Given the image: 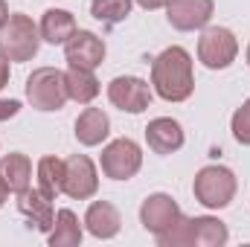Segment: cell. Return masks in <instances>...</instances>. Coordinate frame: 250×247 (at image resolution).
<instances>
[{"label":"cell","instance_id":"484cf974","mask_svg":"<svg viewBox=\"0 0 250 247\" xmlns=\"http://www.w3.org/2000/svg\"><path fill=\"white\" fill-rule=\"evenodd\" d=\"M134 3L151 12V9H166V3H169V0H134Z\"/></svg>","mask_w":250,"mask_h":247},{"label":"cell","instance_id":"ba28073f","mask_svg":"<svg viewBox=\"0 0 250 247\" xmlns=\"http://www.w3.org/2000/svg\"><path fill=\"white\" fill-rule=\"evenodd\" d=\"M62 192L73 201H90L99 192V175L87 154H73L64 160V186Z\"/></svg>","mask_w":250,"mask_h":247},{"label":"cell","instance_id":"2e32d148","mask_svg":"<svg viewBox=\"0 0 250 247\" xmlns=\"http://www.w3.org/2000/svg\"><path fill=\"white\" fill-rule=\"evenodd\" d=\"M111 134V120L102 108H84L76 120V140L87 148L102 145Z\"/></svg>","mask_w":250,"mask_h":247},{"label":"cell","instance_id":"8992f818","mask_svg":"<svg viewBox=\"0 0 250 247\" xmlns=\"http://www.w3.org/2000/svg\"><path fill=\"white\" fill-rule=\"evenodd\" d=\"M239 56V41L227 26H204L198 38V62L207 70H227Z\"/></svg>","mask_w":250,"mask_h":247},{"label":"cell","instance_id":"ffe728a7","mask_svg":"<svg viewBox=\"0 0 250 247\" xmlns=\"http://www.w3.org/2000/svg\"><path fill=\"white\" fill-rule=\"evenodd\" d=\"M82 236L84 233H82V224H79L76 212L73 209H59L56 212V224L47 233V242H50V247H79Z\"/></svg>","mask_w":250,"mask_h":247},{"label":"cell","instance_id":"4316f807","mask_svg":"<svg viewBox=\"0 0 250 247\" xmlns=\"http://www.w3.org/2000/svg\"><path fill=\"white\" fill-rule=\"evenodd\" d=\"M9 192H12V189H9V184H6V181H3V175H0V206L9 201Z\"/></svg>","mask_w":250,"mask_h":247},{"label":"cell","instance_id":"30bf717a","mask_svg":"<svg viewBox=\"0 0 250 247\" xmlns=\"http://www.w3.org/2000/svg\"><path fill=\"white\" fill-rule=\"evenodd\" d=\"M212 12H215L212 0H169L166 3V21L178 32L204 29L212 21Z\"/></svg>","mask_w":250,"mask_h":247},{"label":"cell","instance_id":"ac0fdd59","mask_svg":"<svg viewBox=\"0 0 250 247\" xmlns=\"http://www.w3.org/2000/svg\"><path fill=\"white\" fill-rule=\"evenodd\" d=\"M64 82H67V96L79 105H90L102 90L93 70H84V67H70L64 73Z\"/></svg>","mask_w":250,"mask_h":247},{"label":"cell","instance_id":"9a60e30c","mask_svg":"<svg viewBox=\"0 0 250 247\" xmlns=\"http://www.w3.org/2000/svg\"><path fill=\"white\" fill-rule=\"evenodd\" d=\"M84 227H87V233H90L93 239L108 242V239L120 236V230H123V215H120V209H117L111 201H93V204L87 206V212H84Z\"/></svg>","mask_w":250,"mask_h":247},{"label":"cell","instance_id":"cb8c5ba5","mask_svg":"<svg viewBox=\"0 0 250 247\" xmlns=\"http://www.w3.org/2000/svg\"><path fill=\"white\" fill-rule=\"evenodd\" d=\"M18 114H21V102L18 99H0V123H6V120H12Z\"/></svg>","mask_w":250,"mask_h":247},{"label":"cell","instance_id":"6da1fadb","mask_svg":"<svg viewBox=\"0 0 250 247\" xmlns=\"http://www.w3.org/2000/svg\"><path fill=\"white\" fill-rule=\"evenodd\" d=\"M151 90L163 102H187L195 93L192 56L184 47H166L151 62Z\"/></svg>","mask_w":250,"mask_h":247},{"label":"cell","instance_id":"7c38bea8","mask_svg":"<svg viewBox=\"0 0 250 247\" xmlns=\"http://www.w3.org/2000/svg\"><path fill=\"white\" fill-rule=\"evenodd\" d=\"M56 198L44 195L41 189H23L18 192V212L38 230V233H50L56 224Z\"/></svg>","mask_w":250,"mask_h":247},{"label":"cell","instance_id":"e0dca14e","mask_svg":"<svg viewBox=\"0 0 250 247\" xmlns=\"http://www.w3.org/2000/svg\"><path fill=\"white\" fill-rule=\"evenodd\" d=\"M38 29H41V41H47L53 47H64L76 32V18L67 9H47L41 15Z\"/></svg>","mask_w":250,"mask_h":247},{"label":"cell","instance_id":"d4e9b609","mask_svg":"<svg viewBox=\"0 0 250 247\" xmlns=\"http://www.w3.org/2000/svg\"><path fill=\"white\" fill-rule=\"evenodd\" d=\"M9 84V59L0 53V90Z\"/></svg>","mask_w":250,"mask_h":247},{"label":"cell","instance_id":"7a4b0ae2","mask_svg":"<svg viewBox=\"0 0 250 247\" xmlns=\"http://www.w3.org/2000/svg\"><path fill=\"white\" fill-rule=\"evenodd\" d=\"M38 47H41L38 23L23 12H12L9 21L0 29V53L9 62L21 64V62H32L38 56Z\"/></svg>","mask_w":250,"mask_h":247},{"label":"cell","instance_id":"603a6c76","mask_svg":"<svg viewBox=\"0 0 250 247\" xmlns=\"http://www.w3.org/2000/svg\"><path fill=\"white\" fill-rule=\"evenodd\" d=\"M230 131H233L236 143L250 145V96L242 108H236V114H233V120H230Z\"/></svg>","mask_w":250,"mask_h":247},{"label":"cell","instance_id":"3957f363","mask_svg":"<svg viewBox=\"0 0 250 247\" xmlns=\"http://www.w3.org/2000/svg\"><path fill=\"white\" fill-rule=\"evenodd\" d=\"M236 189H239V181H236L233 169H227V166H204L192 181L195 201L207 209L230 206L236 198Z\"/></svg>","mask_w":250,"mask_h":247},{"label":"cell","instance_id":"83f0119b","mask_svg":"<svg viewBox=\"0 0 250 247\" xmlns=\"http://www.w3.org/2000/svg\"><path fill=\"white\" fill-rule=\"evenodd\" d=\"M9 15H12V12H9V6H6V0H0V29H3V23L9 21Z\"/></svg>","mask_w":250,"mask_h":247},{"label":"cell","instance_id":"5b68a950","mask_svg":"<svg viewBox=\"0 0 250 247\" xmlns=\"http://www.w3.org/2000/svg\"><path fill=\"white\" fill-rule=\"evenodd\" d=\"M99 166H102V175L111 178V181H131V178L143 169V148H140V143L131 140V137L111 140V143L102 148Z\"/></svg>","mask_w":250,"mask_h":247},{"label":"cell","instance_id":"8fae6325","mask_svg":"<svg viewBox=\"0 0 250 247\" xmlns=\"http://www.w3.org/2000/svg\"><path fill=\"white\" fill-rule=\"evenodd\" d=\"M105 41L90 32V29H76L73 38L64 44V59L70 67H84V70H96L105 62Z\"/></svg>","mask_w":250,"mask_h":247},{"label":"cell","instance_id":"5bb4252c","mask_svg":"<svg viewBox=\"0 0 250 247\" xmlns=\"http://www.w3.org/2000/svg\"><path fill=\"white\" fill-rule=\"evenodd\" d=\"M146 143L154 154H175L184 148L187 137H184V128L178 120L172 117H157L146 125Z\"/></svg>","mask_w":250,"mask_h":247},{"label":"cell","instance_id":"44dd1931","mask_svg":"<svg viewBox=\"0 0 250 247\" xmlns=\"http://www.w3.org/2000/svg\"><path fill=\"white\" fill-rule=\"evenodd\" d=\"M62 186H64V160L62 157H41L38 160V189L50 198L62 195Z\"/></svg>","mask_w":250,"mask_h":247},{"label":"cell","instance_id":"9c48e42d","mask_svg":"<svg viewBox=\"0 0 250 247\" xmlns=\"http://www.w3.org/2000/svg\"><path fill=\"white\" fill-rule=\"evenodd\" d=\"M108 99L123 114H143L151 102V84L140 76H117L108 84Z\"/></svg>","mask_w":250,"mask_h":247},{"label":"cell","instance_id":"f1b7e54d","mask_svg":"<svg viewBox=\"0 0 250 247\" xmlns=\"http://www.w3.org/2000/svg\"><path fill=\"white\" fill-rule=\"evenodd\" d=\"M245 59H248V67H250V44H248V53H245Z\"/></svg>","mask_w":250,"mask_h":247},{"label":"cell","instance_id":"7402d4cb","mask_svg":"<svg viewBox=\"0 0 250 247\" xmlns=\"http://www.w3.org/2000/svg\"><path fill=\"white\" fill-rule=\"evenodd\" d=\"M131 6H134V0H93L90 3V15L96 21L108 23V26H117L131 15Z\"/></svg>","mask_w":250,"mask_h":247},{"label":"cell","instance_id":"d6986e66","mask_svg":"<svg viewBox=\"0 0 250 247\" xmlns=\"http://www.w3.org/2000/svg\"><path fill=\"white\" fill-rule=\"evenodd\" d=\"M0 175L9 184V189L18 195V192L29 189V184H32V160L23 151H12L0 160Z\"/></svg>","mask_w":250,"mask_h":247},{"label":"cell","instance_id":"277c9868","mask_svg":"<svg viewBox=\"0 0 250 247\" xmlns=\"http://www.w3.org/2000/svg\"><path fill=\"white\" fill-rule=\"evenodd\" d=\"M67 82H64V70L59 67H38L29 73L26 79V102L35 111H62L67 105Z\"/></svg>","mask_w":250,"mask_h":247},{"label":"cell","instance_id":"52a82bcc","mask_svg":"<svg viewBox=\"0 0 250 247\" xmlns=\"http://www.w3.org/2000/svg\"><path fill=\"white\" fill-rule=\"evenodd\" d=\"M181 218H184V212H181L178 201L172 195H166V192H154V195H148L140 204V224L154 239L163 236V233H169Z\"/></svg>","mask_w":250,"mask_h":247},{"label":"cell","instance_id":"4fadbf2b","mask_svg":"<svg viewBox=\"0 0 250 247\" xmlns=\"http://www.w3.org/2000/svg\"><path fill=\"white\" fill-rule=\"evenodd\" d=\"M187 247H224L230 242V230L215 215L187 218Z\"/></svg>","mask_w":250,"mask_h":247}]
</instances>
